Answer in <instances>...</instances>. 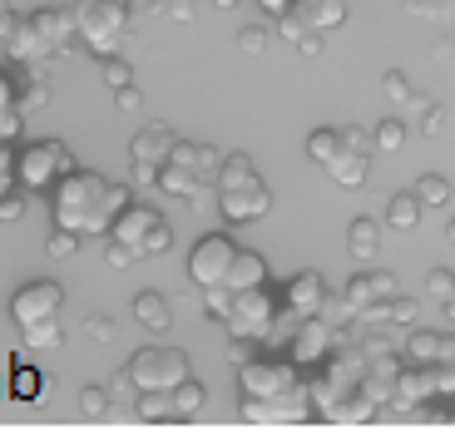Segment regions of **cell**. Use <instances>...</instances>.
I'll list each match as a JSON object with an SVG mask.
<instances>
[{"instance_id":"obj_1","label":"cell","mask_w":455,"mask_h":440,"mask_svg":"<svg viewBox=\"0 0 455 440\" xmlns=\"http://www.w3.org/2000/svg\"><path fill=\"white\" fill-rule=\"evenodd\" d=\"M134 204V183H114L94 169H69L50 188V218L55 228H75L84 237H109L114 218Z\"/></svg>"},{"instance_id":"obj_2","label":"cell","mask_w":455,"mask_h":440,"mask_svg":"<svg viewBox=\"0 0 455 440\" xmlns=\"http://www.w3.org/2000/svg\"><path fill=\"white\" fill-rule=\"evenodd\" d=\"M80 40L94 55H119L129 40V20H134V0H69Z\"/></svg>"},{"instance_id":"obj_3","label":"cell","mask_w":455,"mask_h":440,"mask_svg":"<svg viewBox=\"0 0 455 440\" xmlns=\"http://www.w3.org/2000/svg\"><path fill=\"white\" fill-rule=\"evenodd\" d=\"M287 307V292H277L273 283L262 287H248V292H233V307H228L223 327L233 337H258V341H273V327H277V312Z\"/></svg>"},{"instance_id":"obj_4","label":"cell","mask_w":455,"mask_h":440,"mask_svg":"<svg viewBox=\"0 0 455 440\" xmlns=\"http://www.w3.org/2000/svg\"><path fill=\"white\" fill-rule=\"evenodd\" d=\"M307 366H297L292 356H252L238 376V396L248 401H283V396L307 391Z\"/></svg>"},{"instance_id":"obj_5","label":"cell","mask_w":455,"mask_h":440,"mask_svg":"<svg viewBox=\"0 0 455 440\" xmlns=\"http://www.w3.org/2000/svg\"><path fill=\"white\" fill-rule=\"evenodd\" d=\"M69 169H80V164H75L69 144H60V139H30V144H20V188L50 193Z\"/></svg>"},{"instance_id":"obj_6","label":"cell","mask_w":455,"mask_h":440,"mask_svg":"<svg viewBox=\"0 0 455 440\" xmlns=\"http://www.w3.org/2000/svg\"><path fill=\"white\" fill-rule=\"evenodd\" d=\"M129 376L139 391H173L179 381H188V351L179 347H139L129 356Z\"/></svg>"},{"instance_id":"obj_7","label":"cell","mask_w":455,"mask_h":440,"mask_svg":"<svg viewBox=\"0 0 455 440\" xmlns=\"http://www.w3.org/2000/svg\"><path fill=\"white\" fill-rule=\"evenodd\" d=\"M238 243L228 233H204L194 243V252H188V277H194V287L204 292V287H223L228 272H233V262H238Z\"/></svg>"},{"instance_id":"obj_8","label":"cell","mask_w":455,"mask_h":440,"mask_svg":"<svg viewBox=\"0 0 455 440\" xmlns=\"http://www.w3.org/2000/svg\"><path fill=\"white\" fill-rule=\"evenodd\" d=\"M341 341H347V327H337L331 316H307V322L297 327V337L287 341V356H292L297 366H322Z\"/></svg>"},{"instance_id":"obj_9","label":"cell","mask_w":455,"mask_h":440,"mask_svg":"<svg viewBox=\"0 0 455 440\" xmlns=\"http://www.w3.org/2000/svg\"><path fill=\"white\" fill-rule=\"evenodd\" d=\"M218 213L228 223H258V218L273 213V188L262 179H248L238 188H218Z\"/></svg>"},{"instance_id":"obj_10","label":"cell","mask_w":455,"mask_h":440,"mask_svg":"<svg viewBox=\"0 0 455 440\" xmlns=\"http://www.w3.org/2000/svg\"><path fill=\"white\" fill-rule=\"evenodd\" d=\"M65 307V287L60 283H25L20 292L11 297V322L15 327H30V322H45V316H60Z\"/></svg>"},{"instance_id":"obj_11","label":"cell","mask_w":455,"mask_h":440,"mask_svg":"<svg viewBox=\"0 0 455 440\" xmlns=\"http://www.w3.org/2000/svg\"><path fill=\"white\" fill-rule=\"evenodd\" d=\"M35 30H40V40H45V55L50 60H65L69 50H75V40H80V25H75V11L69 5H40V11H30Z\"/></svg>"},{"instance_id":"obj_12","label":"cell","mask_w":455,"mask_h":440,"mask_svg":"<svg viewBox=\"0 0 455 440\" xmlns=\"http://www.w3.org/2000/svg\"><path fill=\"white\" fill-rule=\"evenodd\" d=\"M238 411H243V420H258V426L317 416V406H312V386L307 391H297V396H283V401H248V396H238Z\"/></svg>"},{"instance_id":"obj_13","label":"cell","mask_w":455,"mask_h":440,"mask_svg":"<svg viewBox=\"0 0 455 440\" xmlns=\"http://www.w3.org/2000/svg\"><path fill=\"white\" fill-rule=\"evenodd\" d=\"M164 223V213L154 204H129L124 213L114 218V228H109V237H119V243H129V248H139L144 252L148 248V237H154V228ZM148 258V252H144Z\"/></svg>"},{"instance_id":"obj_14","label":"cell","mask_w":455,"mask_h":440,"mask_svg":"<svg viewBox=\"0 0 455 440\" xmlns=\"http://www.w3.org/2000/svg\"><path fill=\"white\" fill-rule=\"evenodd\" d=\"M287 307H297L302 316H322L327 312V302H331V287H327V277L322 272H297V277H287Z\"/></svg>"},{"instance_id":"obj_15","label":"cell","mask_w":455,"mask_h":440,"mask_svg":"<svg viewBox=\"0 0 455 440\" xmlns=\"http://www.w3.org/2000/svg\"><path fill=\"white\" fill-rule=\"evenodd\" d=\"M173 144H179V134H173L169 124H144L134 139H129V158H148V164H169Z\"/></svg>"},{"instance_id":"obj_16","label":"cell","mask_w":455,"mask_h":440,"mask_svg":"<svg viewBox=\"0 0 455 440\" xmlns=\"http://www.w3.org/2000/svg\"><path fill=\"white\" fill-rule=\"evenodd\" d=\"M134 322L144 332H169L173 327V302L159 287H144V292H134Z\"/></svg>"},{"instance_id":"obj_17","label":"cell","mask_w":455,"mask_h":440,"mask_svg":"<svg viewBox=\"0 0 455 440\" xmlns=\"http://www.w3.org/2000/svg\"><path fill=\"white\" fill-rule=\"evenodd\" d=\"M445 351V332H426V327H411L406 341H401V362L406 366H435Z\"/></svg>"},{"instance_id":"obj_18","label":"cell","mask_w":455,"mask_h":440,"mask_svg":"<svg viewBox=\"0 0 455 440\" xmlns=\"http://www.w3.org/2000/svg\"><path fill=\"white\" fill-rule=\"evenodd\" d=\"M327 179L337 183V188H362V183L371 179V158H366V148H341V154L327 164Z\"/></svg>"},{"instance_id":"obj_19","label":"cell","mask_w":455,"mask_h":440,"mask_svg":"<svg viewBox=\"0 0 455 440\" xmlns=\"http://www.w3.org/2000/svg\"><path fill=\"white\" fill-rule=\"evenodd\" d=\"M262 283H273V272H267V258H262V252H252V248H243L223 287H233V292H248V287H262Z\"/></svg>"},{"instance_id":"obj_20","label":"cell","mask_w":455,"mask_h":440,"mask_svg":"<svg viewBox=\"0 0 455 440\" xmlns=\"http://www.w3.org/2000/svg\"><path fill=\"white\" fill-rule=\"evenodd\" d=\"M5 55H11V60H25V65H35V60H50V55H45V40H40V30H35L30 15H20L15 35L5 40Z\"/></svg>"},{"instance_id":"obj_21","label":"cell","mask_w":455,"mask_h":440,"mask_svg":"<svg viewBox=\"0 0 455 440\" xmlns=\"http://www.w3.org/2000/svg\"><path fill=\"white\" fill-rule=\"evenodd\" d=\"M347 252H352L356 262H371L376 252H381V223H376V218H356V223L347 228Z\"/></svg>"},{"instance_id":"obj_22","label":"cell","mask_w":455,"mask_h":440,"mask_svg":"<svg viewBox=\"0 0 455 440\" xmlns=\"http://www.w3.org/2000/svg\"><path fill=\"white\" fill-rule=\"evenodd\" d=\"M20 90H15V79L0 69V139H20L25 129V114H20Z\"/></svg>"},{"instance_id":"obj_23","label":"cell","mask_w":455,"mask_h":440,"mask_svg":"<svg viewBox=\"0 0 455 440\" xmlns=\"http://www.w3.org/2000/svg\"><path fill=\"white\" fill-rule=\"evenodd\" d=\"M421 193L411 188V193H391L387 198V228H396V233H411V228L421 223Z\"/></svg>"},{"instance_id":"obj_24","label":"cell","mask_w":455,"mask_h":440,"mask_svg":"<svg viewBox=\"0 0 455 440\" xmlns=\"http://www.w3.org/2000/svg\"><path fill=\"white\" fill-rule=\"evenodd\" d=\"M302 15H307L312 30H337V25L347 20V0H307Z\"/></svg>"},{"instance_id":"obj_25","label":"cell","mask_w":455,"mask_h":440,"mask_svg":"<svg viewBox=\"0 0 455 440\" xmlns=\"http://www.w3.org/2000/svg\"><path fill=\"white\" fill-rule=\"evenodd\" d=\"M341 148H347L341 129H312V134H307V158H312V164H322V169H327Z\"/></svg>"},{"instance_id":"obj_26","label":"cell","mask_w":455,"mask_h":440,"mask_svg":"<svg viewBox=\"0 0 455 440\" xmlns=\"http://www.w3.org/2000/svg\"><path fill=\"white\" fill-rule=\"evenodd\" d=\"M20 332H25V347H30V351H55V347H65L60 316H45V322H30V327H20Z\"/></svg>"},{"instance_id":"obj_27","label":"cell","mask_w":455,"mask_h":440,"mask_svg":"<svg viewBox=\"0 0 455 440\" xmlns=\"http://www.w3.org/2000/svg\"><path fill=\"white\" fill-rule=\"evenodd\" d=\"M341 302H347V312H352V316H362V312H366V307H371V302H376V287H371V272H356L352 283L341 287Z\"/></svg>"},{"instance_id":"obj_28","label":"cell","mask_w":455,"mask_h":440,"mask_svg":"<svg viewBox=\"0 0 455 440\" xmlns=\"http://www.w3.org/2000/svg\"><path fill=\"white\" fill-rule=\"evenodd\" d=\"M134 411H139L144 420H169V416H179V406H173V391H139Z\"/></svg>"},{"instance_id":"obj_29","label":"cell","mask_w":455,"mask_h":440,"mask_svg":"<svg viewBox=\"0 0 455 440\" xmlns=\"http://www.w3.org/2000/svg\"><path fill=\"white\" fill-rule=\"evenodd\" d=\"M258 179V169H252L248 154H223V169H218V188H238V183Z\"/></svg>"},{"instance_id":"obj_30","label":"cell","mask_w":455,"mask_h":440,"mask_svg":"<svg viewBox=\"0 0 455 440\" xmlns=\"http://www.w3.org/2000/svg\"><path fill=\"white\" fill-rule=\"evenodd\" d=\"M11 396H20V401H40L45 396V372H35V366H15L11 376Z\"/></svg>"},{"instance_id":"obj_31","label":"cell","mask_w":455,"mask_h":440,"mask_svg":"<svg viewBox=\"0 0 455 440\" xmlns=\"http://www.w3.org/2000/svg\"><path fill=\"white\" fill-rule=\"evenodd\" d=\"M129 183L134 193H159V179H164V164H148V158H129Z\"/></svg>"},{"instance_id":"obj_32","label":"cell","mask_w":455,"mask_h":440,"mask_svg":"<svg viewBox=\"0 0 455 440\" xmlns=\"http://www.w3.org/2000/svg\"><path fill=\"white\" fill-rule=\"evenodd\" d=\"M204 401H208V391H204V381H194V376L173 386V406H179V416H198Z\"/></svg>"},{"instance_id":"obj_33","label":"cell","mask_w":455,"mask_h":440,"mask_svg":"<svg viewBox=\"0 0 455 440\" xmlns=\"http://www.w3.org/2000/svg\"><path fill=\"white\" fill-rule=\"evenodd\" d=\"M80 411H84V420H104L114 411V391H109V386H84V391H80Z\"/></svg>"},{"instance_id":"obj_34","label":"cell","mask_w":455,"mask_h":440,"mask_svg":"<svg viewBox=\"0 0 455 440\" xmlns=\"http://www.w3.org/2000/svg\"><path fill=\"white\" fill-rule=\"evenodd\" d=\"M406 15H421L435 25H455V0H406Z\"/></svg>"},{"instance_id":"obj_35","label":"cell","mask_w":455,"mask_h":440,"mask_svg":"<svg viewBox=\"0 0 455 440\" xmlns=\"http://www.w3.org/2000/svg\"><path fill=\"white\" fill-rule=\"evenodd\" d=\"M100 79L109 90H124V84H134V69H129L124 55H100Z\"/></svg>"},{"instance_id":"obj_36","label":"cell","mask_w":455,"mask_h":440,"mask_svg":"<svg viewBox=\"0 0 455 440\" xmlns=\"http://www.w3.org/2000/svg\"><path fill=\"white\" fill-rule=\"evenodd\" d=\"M50 100H55V90H50V79H30V84L20 90V100H15V104H20V114L30 119V114H40Z\"/></svg>"},{"instance_id":"obj_37","label":"cell","mask_w":455,"mask_h":440,"mask_svg":"<svg viewBox=\"0 0 455 440\" xmlns=\"http://www.w3.org/2000/svg\"><path fill=\"white\" fill-rule=\"evenodd\" d=\"M416 193H421L426 208H441V204H451V179H445V173H421Z\"/></svg>"},{"instance_id":"obj_38","label":"cell","mask_w":455,"mask_h":440,"mask_svg":"<svg viewBox=\"0 0 455 440\" xmlns=\"http://www.w3.org/2000/svg\"><path fill=\"white\" fill-rule=\"evenodd\" d=\"M80 237L84 233H75V228H55V233L45 237V252L55 262H65V258H75V252H80Z\"/></svg>"},{"instance_id":"obj_39","label":"cell","mask_w":455,"mask_h":440,"mask_svg":"<svg viewBox=\"0 0 455 440\" xmlns=\"http://www.w3.org/2000/svg\"><path fill=\"white\" fill-rule=\"evenodd\" d=\"M381 100H391V104H411V100H416V90H411V79L401 75V69H387V75H381Z\"/></svg>"},{"instance_id":"obj_40","label":"cell","mask_w":455,"mask_h":440,"mask_svg":"<svg viewBox=\"0 0 455 440\" xmlns=\"http://www.w3.org/2000/svg\"><path fill=\"white\" fill-rule=\"evenodd\" d=\"M104 262H109L114 272H124V268H134V262H144V252L119 243V237H109V243H104Z\"/></svg>"},{"instance_id":"obj_41","label":"cell","mask_w":455,"mask_h":440,"mask_svg":"<svg viewBox=\"0 0 455 440\" xmlns=\"http://www.w3.org/2000/svg\"><path fill=\"white\" fill-rule=\"evenodd\" d=\"M371 134H376V148H387V154H396V148L406 144V134H411V129L401 124V119H381V124H376Z\"/></svg>"},{"instance_id":"obj_42","label":"cell","mask_w":455,"mask_h":440,"mask_svg":"<svg viewBox=\"0 0 455 440\" xmlns=\"http://www.w3.org/2000/svg\"><path fill=\"white\" fill-rule=\"evenodd\" d=\"M426 292H431L435 297V302H451V297H455V272H445V268H431V272H426Z\"/></svg>"},{"instance_id":"obj_43","label":"cell","mask_w":455,"mask_h":440,"mask_svg":"<svg viewBox=\"0 0 455 440\" xmlns=\"http://www.w3.org/2000/svg\"><path fill=\"white\" fill-rule=\"evenodd\" d=\"M25 193H30V188H20V183L0 193V223H20V218H25Z\"/></svg>"},{"instance_id":"obj_44","label":"cell","mask_w":455,"mask_h":440,"mask_svg":"<svg viewBox=\"0 0 455 440\" xmlns=\"http://www.w3.org/2000/svg\"><path fill=\"white\" fill-rule=\"evenodd\" d=\"M416 316H421V302L416 297H391V327H416Z\"/></svg>"},{"instance_id":"obj_45","label":"cell","mask_w":455,"mask_h":440,"mask_svg":"<svg viewBox=\"0 0 455 440\" xmlns=\"http://www.w3.org/2000/svg\"><path fill=\"white\" fill-rule=\"evenodd\" d=\"M416 119H421V134H435V129H441V119H445V109L435 100H421V94H416Z\"/></svg>"},{"instance_id":"obj_46","label":"cell","mask_w":455,"mask_h":440,"mask_svg":"<svg viewBox=\"0 0 455 440\" xmlns=\"http://www.w3.org/2000/svg\"><path fill=\"white\" fill-rule=\"evenodd\" d=\"M267 40H273V35H267V25H243L238 50H243V55H262V50H267Z\"/></svg>"},{"instance_id":"obj_47","label":"cell","mask_w":455,"mask_h":440,"mask_svg":"<svg viewBox=\"0 0 455 440\" xmlns=\"http://www.w3.org/2000/svg\"><path fill=\"white\" fill-rule=\"evenodd\" d=\"M258 347H262L258 337H233V341H228V362H233V366H248L252 356H258Z\"/></svg>"},{"instance_id":"obj_48","label":"cell","mask_w":455,"mask_h":440,"mask_svg":"<svg viewBox=\"0 0 455 440\" xmlns=\"http://www.w3.org/2000/svg\"><path fill=\"white\" fill-rule=\"evenodd\" d=\"M84 337H90V341H114V316L90 312V316H84Z\"/></svg>"},{"instance_id":"obj_49","label":"cell","mask_w":455,"mask_h":440,"mask_svg":"<svg viewBox=\"0 0 455 440\" xmlns=\"http://www.w3.org/2000/svg\"><path fill=\"white\" fill-rule=\"evenodd\" d=\"M198 11V0H164V15H169L173 25H188Z\"/></svg>"},{"instance_id":"obj_50","label":"cell","mask_w":455,"mask_h":440,"mask_svg":"<svg viewBox=\"0 0 455 440\" xmlns=\"http://www.w3.org/2000/svg\"><path fill=\"white\" fill-rule=\"evenodd\" d=\"M371 287H376V302H391V297L401 292V283L391 277V272H371Z\"/></svg>"},{"instance_id":"obj_51","label":"cell","mask_w":455,"mask_h":440,"mask_svg":"<svg viewBox=\"0 0 455 440\" xmlns=\"http://www.w3.org/2000/svg\"><path fill=\"white\" fill-rule=\"evenodd\" d=\"M322 35H327V30H312V25H307V30H302V40H297V55L317 60L322 55Z\"/></svg>"},{"instance_id":"obj_52","label":"cell","mask_w":455,"mask_h":440,"mask_svg":"<svg viewBox=\"0 0 455 440\" xmlns=\"http://www.w3.org/2000/svg\"><path fill=\"white\" fill-rule=\"evenodd\" d=\"M139 104H144V94H139L134 84H124V90H114V109H119V114H134Z\"/></svg>"},{"instance_id":"obj_53","label":"cell","mask_w":455,"mask_h":440,"mask_svg":"<svg viewBox=\"0 0 455 440\" xmlns=\"http://www.w3.org/2000/svg\"><path fill=\"white\" fill-rule=\"evenodd\" d=\"M341 139H347V148H371L376 144V134H366L362 124H347V129H341Z\"/></svg>"},{"instance_id":"obj_54","label":"cell","mask_w":455,"mask_h":440,"mask_svg":"<svg viewBox=\"0 0 455 440\" xmlns=\"http://www.w3.org/2000/svg\"><path fill=\"white\" fill-rule=\"evenodd\" d=\"M262 11L267 15H287V11H297V5H302V0H258Z\"/></svg>"},{"instance_id":"obj_55","label":"cell","mask_w":455,"mask_h":440,"mask_svg":"<svg viewBox=\"0 0 455 440\" xmlns=\"http://www.w3.org/2000/svg\"><path fill=\"white\" fill-rule=\"evenodd\" d=\"M15 25H20V15H15V11H0V45L15 35Z\"/></svg>"},{"instance_id":"obj_56","label":"cell","mask_w":455,"mask_h":440,"mask_svg":"<svg viewBox=\"0 0 455 440\" xmlns=\"http://www.w3.org/2000/svg\"><path fill=\"white\" fill-rule=\"evenodd\" d=\"M435 60H445V65H455V40H441V45H435Z\"/></svg>"},{"instance_id":"obj_57","label":"cell","mask_w":455,"mask_h":440,"mask_svg":"<svg viewBox=\"0 0 455 440\" xmlns=\"http://www.w3.org/2000/svg\"><path fill=\"white\" fill-rule=\"evenodd\" d=\"M441 366H451V372H455V337H451V332H445V351H441Z\"/></svg>"},{"instance_id":"obj_58","label":"cell","mask_w":455,"mask_h":440,"mask_svg":"<svg viewBox=\"0 0 455 440\" xmlns=\"http://www.w3.org/2000/svg\"><path fill=\"white\" fill-rule=\"evenodd\" d=\"M208 5H213V11H233V5H238V0H208Z\"/></svg>"},{"instance_id":"obj_59","label":"cell","mask_w":455,"mask_h":440,"mask_svg":"<svg viewBox=\"0 0 455 440\" xmlns=\"http://www.w3.org/2000/svg\"><path fill=\"white\" fill-rule=\"evenodd\" d=\"M445 243H451V248H455V218H451V223H445Z\"/></svg>"},{"instance_id":"obj_60","label":"cell","mask_w":455,"mask_h":440,"mask_svg":"<svg viewBox=\"0 0 455 440\" xmlns=\"http://www.w3.org/2000/svg\"><path fill=\"white\" fill-rule=\"evenodd\" d=\"M445 316H451V322H455V297H451V302H445Z\"/></svg>"},{"instance_id":"obj_61","label":"cell","mask_w":455,"mask_h":440,"mask_svg":"<svg viewBox=\"0 0 455 440\" xmlns=\"http://www.w3.org/2000/svg\"><path fill=\"white\" fill-rule=\"evenodd\" d=\"M5 188H15V183H0V193H5Z\"/></svg>"},{"instance_id":"obj_62","label":"cell","mask_w":455,"mask_h":440,"mask_svg":"<svg viewBox=\"0 0 455 440\" xmlns=\"http://www.w3.org/2000/svg\"><path fill=\"white\" fill-rule=\"evenodd\" d=\"M0 11H11V5H5V0H0Z\"/></svg>"}]
</instances>
